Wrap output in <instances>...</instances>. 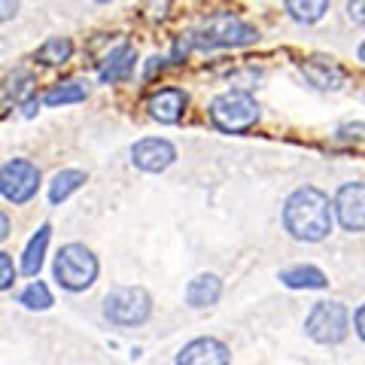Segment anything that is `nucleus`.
Instances as JSON below:
<instances>
[{"mask_svg": "<svg viewBox=\"0 0 365 365\" xmlns=\"http://www.w3.org/2000/svg\"><path fill=\"white\" fill-rule=\"evenodd\" d=\"M332 220H335L332 204L314 186L295 189L287 198V204H283V225H287V232L295 241H304V244L323 241L332 232Z\"/></svg>", "mask_w": 365, "mask_h": 365, "instance_id": "obj_1", "label": "nucleus"}, {"mask_svg": "<svg viewBox=\"0 0 365 365\" xmlns=\"http://www.w3.org/2000/svg\"><path fill=\"white\" fill-rule=\"evenodd\" d=\"M210 119L216 128L228 134L247 131L259 122V104L247 91H225V95H216L210 101Z\"/></svg>", "mask_w": 365, "mask_h": 365, "instance_id": "obj_2", "label": "nucleus"}, {"mask_svg": "<svg viewBox=\"0 0 365 365\" xmlns=\"http://www.w3.org/2000/svg\"><path fill=\"white\" fill-rule=\"evenodd\" d=\"M304 332L317 344H341L350 332V311L341 302H317L304 319Z\"/></svg>", "mask_w": 365, "mask_h": 365, "instance_id": "obj_3", "label": "nucleus"}, {"mask_svg": "<svg viewBox=\"0 0 365 365\" xmlns=\"http://www.w3.org/2000/svg\"><path fill=\"white\" fill-rule=\"evenodd\" d=\"M98 277V259L91 256V250L83 244H67L61 247L58 259H55V280L61 283L64 289H86L91 287Z\"/></svg>", "mask_w": 365, "mask_h": 365, "instance_id": "obj_4", "label": "nucleus"}, {"mask_svg": "<svg viewBox=\"0 0 365 365\" xmlns=\"http://www.w3.org/2000/svg\"><path fill=\"white\" fill-rule=\"evenodd\" d=\"M150 311H153V299L143 287H116L104 299V314L116 326H140L146 323Z\"/></svg>", "mask_w": 365, "mask_h": 365, "instance_id": "obj_5", "label": "nucleus"}, {"mask_svg": "<svg viewBox=\"0 0 365 365\" xmlns=\"http://www.w3.org/2000/svg\"><path fill=\"white\" fill-rule=\"evenodd\" d=\"M259 40V31L253 25H247L244 19H237L232 13L213 16L207 25L195 34V43L201 49H220V46H247Z\"/></svg>", "mask_w": 365, "mask_h": 365, "instance_id": "obj_6", "label": "nucleus"}, {"mask_svg": "<svg viewBox=\"0 0 365 365\" xmlns=\"http://www.w3.org/2000/svg\"><path fill=\"white\" fill-rule=\"evenodd\" d=\"M40 186V170L28 158H13L0 168V195L13 204H25L37 195Z\"/></svg>", "mask_w": 365, "mask_h": 365, "instance_id": "obj_7", "label": "nucleus"}, {"mask_svg": "<svg viewBox=\"0 0 365 365\" xmlns=\"http://www.w3.org/2000/svg\"><path fill=\"white\" fill-rule=\"evenodd\" d=\"M332 210L344 232H365V182H344L335 192Z\"/></svg>", "mask_w": 365, "mask_h": 365, "instance_id": "obj_8", "label": "nucleus"}, {"mask_svg": "<svg viewBox=\"0 0 365 365\" xmlns=\"http://www.w3.org/2000/svg\"><path fill=\"white\" fill-rule=\"evenodd\" d=\"M174 158H177L174 143L162 140V137H143L131 150V162L140 170H150V174H158V170H165L168 165H174Z\"/></svg>", "mask_w": 365, "mask_h": 365, "instance_id": "obj_9", "label": "nucleus"}, {"mask_svg": "<svg viewBox=\"0 0 365 365\" xmlns=\"http://www.w3.org/2000/svg\"><path fill=\"white\" fill-rule=\"evenodd\" d=\"M232 350L220 338H195L177 353V365H228Z\"/></svg>", "mask_w": 365, "mask_h": 365, "instance_id": "obj_10", "label": "nucleus"}, {"mask_svg": "<svg viewBox=\"0 0 365 365\" xmlns=\"http://www.w3.org/2000/svg\"><path fill=\"white\" fill-rule=\"evenodd\" d=\"M186 104H189V98H186L182 88H162L150 98V113H153V119L165 122V125H174L182 116Z\"/></svg>", "mask_w": 365, "mask_h": 365, "instance_id": "obj_11", "label": "nucleus"}, {"mask_svg": "<svg viewBox=\"0 0 365 365\" xmlns=\"http://www.w3.org/2000/svg\"><path fill=\"white\" fill-rule=\"evenodd\" d=\"M280 283L289 289H326L329 277L314 265H292L280 271Z\"/></svg>", "mask_w": 365, "mask_h": 365, "instance_id": "obj_12", "label": "nucleus"}, {"mask_svg": "<svg viewBox=\"0 0 365 365\" xmlns=\"http://www.w3.org/2000/svg\"><path fill=\"white\" fill-rule=\"evenodd\" d=\"M220 292H222V280L216 274H198L186 287V302L192 307H207L220 299Z\"/></svg>", "mask_w": 365, "mask_h": 365, "instance_id": "obj_13", "label": "nucleus"}, {"mask_svg": "<svg viewBox=\"0 0 365 365\" xmlns=\"http://www.w3.org/2000/svg\"><path fill=\"white\" fill-rule=\"evenodd\" d=\"M134 71V49L131 46H119L116 52H110L107 64L101 67V79L104 83H119V79H125Z\"/></svg>", "mask_w": 365, "mask_h": 365, "instance_id": "obj_14", "label": "nucleus"}, {"mask_svg": "<svg viewBox=\"0 0 365 365\" xmlns=\"http://www.w3.org/2000/svg\"><path fill=\"white\" fill-rule=\"evenodd\" d=\"M49 237H52V228L49 225H40L37 235L31 237V244L25 250V256H21V271L28 274V277H34V274L40 271L43 265V256H46V247H49Z\"/></svg>", "mask_w": 365, "mask_h": 365, "instance_id": "obj_15", "label": "nucleus"}, {"mask_svg": "<svg viewBox=\"0 0 365 365\" xmlns=\"http://www.w3.org/2000/svg\"><path fill=\"white\" fill-rule=\"evenodd\" d=\"M86 182V174L83 170H61V174H55V180L49 182V201L52 204H61L64 198H71L73 192Z\"/></svg>", "mask_w": 365, "mask_h": 365, "instance_id": "obj_16", "label": "nucleus"}, {"mask_svg": "<svg viewBox=\"0 0 365 365\" xmlns=\"http://www.w3.org/2000/svg\"><path fill=\"white\" fill-rule=\"evenodd\" d=\"M86 86L83 83H61V86H52L49 91L43 95V104L49 107H58V104H79V101H86Z\"/></svg>", "mask_w": 365, "mask_h": 365, "instance_id": "obj_17", "label": "nucleus"}, {"mask_svg": "<svg viewBox=\"0 0 365 365\" xmlns=\"http://www.w3.org/2000/svg\"><path fill=\"white\" fill-rule=\"evenodd\" d=\"M304 76L311 79L317 88H341V83H344V76H341L338 67H332V64H319V61L304 64Z\"/></svg>", "mask_w": 365, "mask_h": 365, "instance_id": "obj_18", "label": "nucleus"}, {"mask_svg": "<svg viewBox=\"0 0 365 365\" xmlns=\"http://www.w3.org/2000/svg\"><path fill=\"white\" fill-rule=\"evenodd\" d=\"M71 52H73V43L67 37H49L37 49V61H43V64H64L67 58H71Z\"/></svg>", "mask_w": 365, "mask_h": 365, "instance_id": "obj_19", "label": "nucleus"}, {"mask_svg": "<svg viewBox=\"0 0 365 365\" xmlns=\"http://www.w3.org/2000/svg\"><path fill=\"white\" fill-rule=\"evenodd\" d=\"M326 9H329L326 0H317V4H299V0H287V13L295 21H304V25H314V21H319Z\"/></svg>", "mask_w": 365, "mask_h": 365, "instance_id": "obj_20", "label": "nucleus"}, {"mask_svg": "<svg viewBox=\"0 0 365 365\" xmlns=\"http://www.w3.org/2000/svg\"><path fill=\"white\" fill-rule=\"evenodd\" d=\"M19 302L25 304V307H31V311H46V307L52 304V292H49V287H46V283L34 280L31 287H25V292L19 295Z\"/></svg>", "mask_w": 365, "mask_h": 365, "instance_id": "obj_21", "label": "nucleus"}, {"mask_svg": "<svg viewBox=\"0 0 365 365\" xmlns=\"http://www.w3.org/2000/svg\"><path fill=\"white\" fill-rule=\"evenodd\" d=\"M338 140H356L362 143L365 140V125L362 122H347V125H341V128L335 131Z\"/></svg>", "mask_w": 365, "mask_h": 365, "instance_id": "obj_22", "label": "nucleus"}, {"mask_svg": "<svg viewBox=\"0 0 365 365\" xmlns=\"http://www.w3.org/2000/svg\"><path fill=\"white\" fill-rule=\"evenodd\" d=\"M16 280V265L6 253H0V289H9Z\"/></svg>", "mask_w": 365, "mask_h": 365, "instance_id": "obj_23", "label": "nucleus"}, {"mask_svg": "<svg viewBox=\"0 0 365 365\" xmlns=\"http://www.w3.org/2000/svg\"><path fill=\"white\" fill-rule=\"evenodd\" d=\"M347 16L350 21H356V25L365 28V0H356V4H347Z\"/></svg>", "mask_w": 365, "mask_h": 365, "instance_id": "obj_24", "label": "nucleus"}, {"mask_svg": "<svg viewBox=\"0 0 365 365\" xmlns=\"http://www.w3.org/2000/svg\"><path fill=\"white\" fill-rule=\"evenodd\" d=\"M353 326H356V335L365 341V304H359V311L353 314Z\"/></svg>", "mask_w": 365, "mask_h": 365, "instance_id": "obj_25", "label": "nucleus"}, {"mask_svg": "<svg viewBox=\"0 0 365 365\" xmlns=\"http://www.w3.org/2000/svg\"><path fill=\"white\" fill-rule=\"evenodd\" d=\"M16 9H19V4H0V21L13 19V16H16Z\"/></svg>", "mask_w": 365, "mask_h": 365, "instance_id": "obj_26", "label": "nucleus"}, {"mask_svg": "<svg viewBox=\"0 0 365 365\" xmlns=\"http://www.w3.org/2000/svg\"><path fill=\"white\" fill-rule=\"evenodd\" d=\"M9 235V220H6V213H0V241Z\"/></svg>", "mask_w": 365, "mask_h": 365, "instance_id": "obj_27", "label": "nucleus"}, {"mask_svg": "<svg viewBox=\"0 0 365 365\" xmlns=\"http://www.w3.org/2000/svg\"><path fill=\"white\" fill-rule=\"evenodd\" d=\"M359 61H362V64H365V43H362V46H359Z\"/></svg>", "mask_w": 365, "mask_h": 365, "instance_id": "obj_28", "label": "nucleus"}]
</instances>
